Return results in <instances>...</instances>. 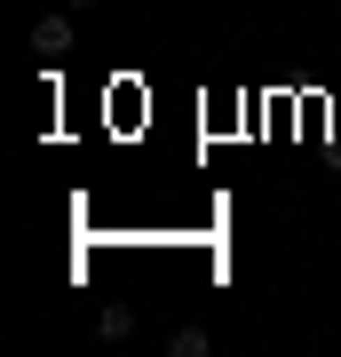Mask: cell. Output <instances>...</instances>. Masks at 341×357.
Instances as JSON below:
<instances>
[{"instance_id":"6da1fadb","label":"cell","mask_w":341,"mask_h":357,"mask_svg":"<svg viewBox=\"0 0 341 357\" xmlns=\"http://www.w3.org/2000/svg\"><path fill=\"white\" fill-rule=\"evenodd\" d=\"M32 48L40 56H63V48H72V16H40V24H32Z\"/></svg>"},{"instance_id":"7a4b0ae2","label":"cell","mask_w":341,"mask_h":357,"mask_svg":"<svg viewBox=\"0 0 341 357\" xmlns=\"http://www.w3.org/2000/svg\"><path fill=\"white\" fill-rule=\"evenodd\" d=\"M167 349H175V357H206L215 342H206V326H175V342H167Z\"/></svg>"},{"instance_id":"3957f363","label":"cell","mask_w":341,"mask_h":357,"mask_svg":"<svg viewBox=\"0 0 341 357\" xmlns=\"http://www.w3.org/2000/svg\"><path fill=\"white\" fill-rule=\"evenodd\" d=\"M96 333H103V342H127V333H135V310H103Z\"/></svg>"},{"instance_id":"277c9868","label":"cell","mask_w":341,"mask_h":357,"mask_svg":"<svg viewBox=\"0 0 341 357\" xmlns=\"http://www.w3.org/2000/svg\"><path fill=\"white\" fill-rule=\"evenodd\" d=\"M88 8H96V0H72V16H88Z\"/></svg>"}]
</instances>
